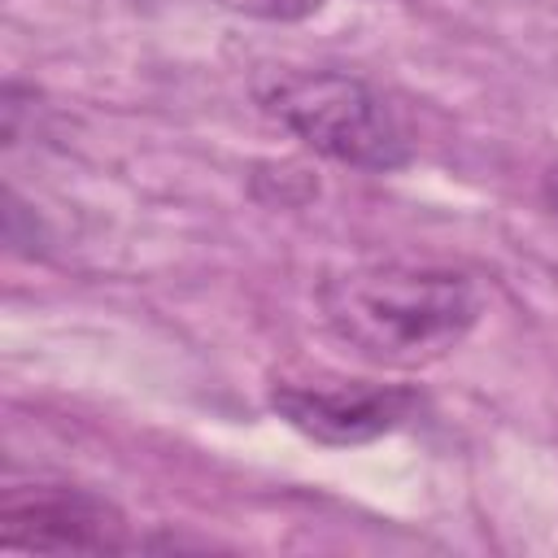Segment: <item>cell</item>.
<instances>
[{
  "label": "cell",
  "instance_id": "obj_4",
  "mask_svg": "<svg viewBox=\"0 0 558 558\" xmlns=\"http://www.w3.org/2000/svg\"><path fill=\"white\" fill-rule=\"evenodd\" d=\"M270 410L301 436L327 449H353L371 445L397 427H405L418 410L423 397L418 388L405 384H275L270 388Z\"/></svg>",
  "mask_w": 558,
  "mask_h": 558
},
{
  "label": "cell",
  "instance_id": "obj_5",
  "mask_svg": "<svg viewBox=\"0 0 558 558\" xmlns=\"http://www.w3.org/2000/svg\"><path fill=\"white\" fill-rule=\"evenodd\" d=\"M214 4L240 17H257V22H305L323 13L327 0H214Z\"/></svg>",
  "mask_w": 558,
  "mask_h": 558
},
{
  "label": "cell",
  "instance_id": "obj_1",
  "mask_svg": "<svg viewBox=\"0 0 558 558\" xmlns=\"http://www.w3.org/2000/svg\"><path fill=\"white\" fill-rule=\"evenodd\" d=\"M318 305L336 340L397 371L440 362L484 314L480 288L440 266H357L327 279Z\"/></svg>",
  "mask_w": 558,
  "mask_h": 558
},
{
  "label": "cell",
  "instance_id": "obj_3",
  "mask_svg": "<svg viewBox=\"0 0 558 558\" xmlns=\"http://www.w3.org/2000/svg\"><path fill=\"white\" fill-rule=\"evenodd\" d=\"M0 545L39 554H118L135 549L126 514L74 484H17L0 497Z\"/></svg>",
  "mask_w": 558,
  "mask_h": 558
},
{
  "label": "cell",
  "instance_id": "obj_2",
  "mask_svg": "<svg viewBox=\"0 0 558 558\" xmlns=\"http://www.w3.org/2000/svg\"><path fill=\"white\" fill-rule=\"evenodd\" d=\"M257 105L310 153L353 170H401L410 135L397 109L357 74L344 70H275L257 78Z\"/></svg>",
  "mask_w": 558,
  "mask_h": 558
},
{
  "label": "cell",
  "instance_id": "obj_6",
  "mask_svg": "<svg viewBox=\"0 0 558 558\" xmlns=\"http://www.w3.org/2000/svg\"><path fill=\"white\" fill-rule=\"evenodd\" d=\"M541 196H545L549 214L558 218V166H549V170H545V179H541Z\"/></svg>",
  "mask_w": 558,
  "mask_h": 558
}]
</instances>
